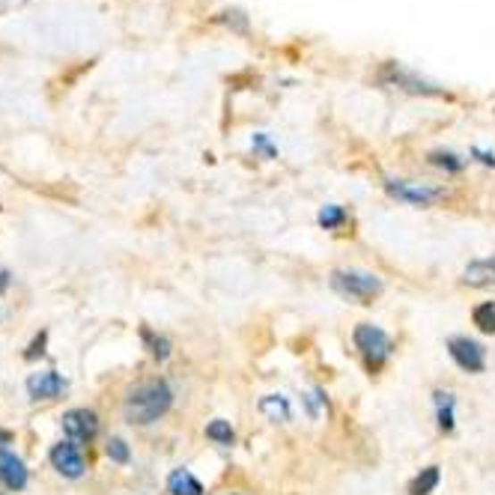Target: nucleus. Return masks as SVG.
<instances>
[{
    "label": "nucleus",
    "instance_id": "nucleus-12",
    "mask_svg": "<svg viewBox=\"0 0 495 495\" xmlns=\"http://www.w3.org/2000/svg\"><path fill=\"white\" fill-rule=\"evenodd\" d=\"M463 284L466 287H474V289H490V287H495V257L468 263L466 272H463Z\"/></svg>",
    "mask_w": 495,
    "mask_h": 495
},
{
    "label": "nucleus",
    "instance_id": "nucleus-25",
    "mask_svg": "<svg viewBox=\"0 0 495 495\" xmlns=\"http://www.w3.org/2000/svg\"><path fill=\"white\" fill-rule=\"evenodd\" d=\"M42 347H46V331H42L39 338L30 343V349L24 352V358H28V361H33V358H37V356H42V352H46V349H42Z\"/></svg>",
    "mask_w": 495,
    "mask_h": 495
},
{
    "label": "nucleus",
    "instance_id": "nucleus-20",
    "mask_svg": "<svg viewBox=\"0 0 495 495\" xmlns=\"http://www.w3.org/2000/svg\"><path fill=\"white\" fill-rule=\"evenodd\" d=\"M251 153H254V158H263V162H275L278 144L272 140L269 131H254L251 135Z\"/></svg>",
    "mask_w": 495,
    "mask_h": 495
},
{
    "label": "nucleus",
    "instance_id": "nucleus-2",
    "mask_svg": "<svg viewBox=\"0 0 495 495\" xmlns=\"http://www.w3.org/2000/svg\"><path fill=\"white\" fill-rule=\"evenodd\" d=\"M373 81H376V87H382V90L415 96V99H450L445 84L432 81V78L418 72V69L403 66V63H397V60H385V63L376 69Z\"/></svg>",
    "mask_w": 495,
    "mask_h": 495
},
{
    "label": "nucleus",
    "instance_id": "nucleus-9",
    "mask_svg": "<svg viewBox=\"0 0 495 495\" xmlns=\"http://www.w3.org/2000/svg\"><path fill=\"white\" fill-rule=\"evenodd\" d=\"M215 21L224 28L227 33H233L239 39H248L254 33V19L251 13L242 10V6H224V10L215 13Z\"/></svg>",
    "mask_w": 495,
    "mask_h": 495
},
{
    "label": "nucleus",
    "instance_id": "nucleus-21",
    "mask_svg": "<svg viewBox=\"0 0 495 495\" xmlns=\"http://www.w3.org/2000/svg\"><path fill=\"white\" fill-rule=\"evenodd\" d=\"M206 439L215 441V445H221V448H230L236 441V432H233V427H230V421L215 418L212 424H206Z\"/></svg>",
    "mask_w": 495,
    "mask_h": 495
},
{
    "label": "nucleus",
    "instance_id": "nucleus-1",
    "mask_svg": "<svg viewBox=\"0 0 495 495\" xmlns=\"http://www.w3.org/2000/svg\"><path fill=\"white\" fill-rule=\"evenodd\" d=\"M173 406V388L164 379H147V382L135 385L122 400V415L135 427H149L158 418H164Z\"/></svg>",
    "mask_w": 495,
    "mask_h": 495
},
{
    "label": "nucleus",
    "instance_id": "nucleus-17",
    "mask_svg": "<svg viewBox=\"0 0 495 495\" xmlns=\"http://www.w3.org/2000/svg\"><path fill=\"white\" fill-rule=\"evenodd\" d=\"M439 481H441L439 466H427V468H421V472L409 481V495H432V492H436Z\"/></svg>",
    "mask_w": 495,
    "mask_h": 495
},
{
    "label": "nucleus",
    "instance_id": "nucleus-15",
    "mask_svg": "<svg viewBox=\"0 0 495 495\" xmlns=\"http://www.w3.org/2000/svg\"><path fill=\"white\" fill-rule=\"evenodd\" d=\"M432 403H436V424L441 432H450L457 427L454 409H457V397L450 391H432Z\"/></svg>",
    "mask_w": 495,
    "mask_h": 495
},
{
    "label": "nucleus",
    "instance_id": "nucleus-28",
    "mask_svg": "<svg viewBox=\"0 0 495 495\" xmlns=\"http://www.w3.org/2000/svg\"><path fill=\"white\" fill-rule=\"evenodd\" d=\"M0 495H4V492H0Z\"/></svg>",
    "mask_w": 495,
    "mask_h": 495
},
{
    "label": "nucleus",
    "instance_id": "nucleus-11",
    "mask_svg": "<svg viewBox=\"0 0 495 495\" xmlns=\"http://www.w3.org/2000/svg\"><path fill=\"white\" fill-rule=\"evenodd\" d=\"M0 481H4L6 490L13 492H21L24 486H28V468L15 454H0Z\"/></svg>",
    "mask_w": 495,
    "mask_h": 495
},
{
    "label": "nucleus",
    "instance_id": "nucleus-6",
    "mask_svg": "<svg viewBox=\"0 0 495 495\" xmlns=\"http://www.w3.org/2000/svg\"><path fill=\"white\" fill-rule=\"evenodd\" d=\"M448 356L454 358V365L459 370H466V373H483V367H486V349L477 340L463 338V334L448 338Z\"/></svg>",
    "mask_w": 495,
    "mask_h": 495
},
{
    "label": "nucleus",
    "instance_id": "nucleus-14",
    "mask_svg": "<svg viewBox=\"0 0 495 495\" xmlns=\"http://www.w3.org/2000/svg\"><path fill=\"white\" fill-rule=\"evenodd\" d=\"M167 492L171 495H206L203 483L189 472V468H173V472L167 474Z\"/></svg>",
    "mask_w": 495,
    "mask_h": 495
},
{
    "label": "nucleus",
    "instance_id": "nucleus-23",
    "mask_svg": "<svg viewBox=\"0 0 495 495\" xmlns=\"http://www.w3.org/2000/svg\"><path fill=\"white\" fill-rule=\"evenodd\" d=\"M108 457H111V463L126 466L129 459H131V450H129V445H126V439H117V436H113V439L108 441Z\"/></svg>",
    "mask_w": 495,
    "mask_h": 495
},
{
    "label": "nucleus",
    "instance_id": "nucleus-27",
    "mask_svg": "<svg viewBox=\"0 0 495 495\" xmlns=\"http://www.w3.org/2000/svg\"><path fill=\"white\" fill-rule=\"evenodd\" d=\"M6 445H13V432L0 430V454H4V448H6Z\"/></svg>",
    "mask_w": 495,
    "mask_h": 495
},
{
    "label": "nucleus",
    "instance_id": "nucleus-7",
    "mask_svg": "<svg viewBox=\"0 0 495 495\" xmlns=\"http://www.w3.org/2000/svg\"><path fill=\"white\" fill-rule=\"evenodd\" d=\"M63 432L69 436V441H75V445H87V441H93L96 432H99V418H96V412L90 409H72L63 415Z\"/></svg>",
    "mask_w": 495,
    "mask_h": 495
},
{
    "label": "nucleus",
    "instance_id": "nucleus-10",
    "mask_svg": "<svg viewBox=\"0 0 495 495\" xmlns=\"http://www.w3.org/2000/svg\"><path fill=\"white\" fill-rule=\"evenodd\" d=\"M28 391L33 400H55L66 391V379L55 373V370H46V373H33L28 379Z\"/></svg>",
    "mask_w": 495,
    "mask_h": 495
},
{
    "label": "nucleus",
    "instance_id": "nucleus-26",
    "mask_svg": "<svg viewBox=\"0 0 495 495\" xmlns=\"http://www.w3.org/2000/svg\"><path fill=\"white\" fill-rule=\"evenodd\" d=\"M302 403H305V409H307V418H316V415H320V409H316V403H314L311 394H302Z\"/></svg>",
    "mask_w": 495,
    "mask_h": 495
},
{
    "label": "nucleus",
    "instance_id": "nucleus-16",
    "mask_svg": "<svg viewBox=\"0 0 495 495\" xmlns=\"http://www.w3.org/2000/svg\"><path fill=\"white\" fill-rule=\"evenodd\" d=\"M260 412L266 415V418L272 424H287L289 418H293V409H289V400L281 394H269L260 400Z\"/></svg>",
    "mask_w": 495,
    "mask_h": 495
},
{
    "label": "nucleus",
    "instance_id": "nucleus-3",
    "mask_svg": "<svg viewBox=\"0 0 495 495\" xmlns=\"http://www.w3.org/2000/svg\"><path fill=\"white\" fill-rule=\"evenodd\" d=\"M352 343H356L358 356H361V361H365V367L370 370V373H379L394 352L391 338H388V334L373 323H358L356 331H352Z\"/></svg>",
    "mask_w": 495,
    "mask_h": 495
},
{
    "label": "nucleus",
    "instance_id": "nucleus-24",
    "mask_svg": "<svg viewBox=\"0 0 495 495\" xmlns=\"http://www.w3.org/2000/svg\"><path fill=\"white\" fill-rule=\"evenodd\" d=\"M468 162H477L483 167H495V153L492 149H483V147H472L468 149Z\"/></svg>",
    "mask_w": 495,
    "mask_h": 495
},
{
    "label": "nucleus",
    "instance_id": "nucleus-22",
    "mask_svg": "<svg viewBox=\"0 0 495 495\" xmlns=\"http://www.w3.org/2000/svg\"><path fill=\"white\" fill-rule=\"evenodd\" d=\"M472 323L477 325V331L495 334V302H481L472 311Z\"/></svg>",
    "mask_w": 495,
    "mask_h": 495
},
{
    "label": "nucleus",
    "instance_id": "nucleus-8",
    "mask_svg": "<svg viewBox=\"0 0 495 495\" xmlns=\"http://www.w3.org/2000/svg\"><path fill=\"white\" fill-rule=\"evenodd\" d=\"M51 466H55L63 477H72V481L87 472L84 454L75 441H60V445L51 448Z\"/></svg>",
    "mask_w": 495,
    "mask_h": 495
},
{
    "label": "nucleus",
    "instance_id": "nucleus-4",
    "mask_svg": "<svg viewBox=\"0 0 495 495\" xmlns=\"http://www.w3.org/2000/svg\"><path fill=\"white\" fill-rule=\"evenodd\" d=\"M331 289L358 305H373V298L382 296L385 284H382V278L373 275V272L338 269V272H331Z\"/></svg>",
    "mask_w": 495,
    "mask_h": 495
},
{
    "label": "nucleus",
    "instance_id": "nucleus-19",
    "mask_svg": "<svg viewBox=\"0 0 495 495\" xmlns=\"http://www.w3.org/2000/svg\"><path fill=\"white\" fill-rule=\"evenodd\" d=\"M347 221H349V212L343 206H338V203L323 206L320 215H316V224H320L323 230H340V227H347Z\"/></svg>",
    "mask_w": 495,
    "mask_h": 495
},
{
    "label": "nucleus",
    "instance_id": "nucleus-18",
    "mask_svg": "<svg viewBox=\"0 0 495 495\" xmlns=\"http://www.w3.org/2000/svg\"><path fill=\"white\" fill-rule=\"evenodd\" d=\"M140 340H144V347L149 349V356H153L155 361H167L171 358V340L162 338V334H155L153 329H140Z\"/></svg>",
    "mask_w": 495,
    "mask_h": 495
},
{
    "label": "nucleus",
    "instance_id": "nucleus-5",
    "mask_svg": "<svg viewBox=\"0 0 495 495\" xmlns=\"http://www.w3.org/2000/svg\"><path fill=\"white\" fill-rule=\"evenodd\" d=\"M385 194L397 203H409V206H421L427 209L432 203L445 200L448 191L441 185H427V182H412V180H400V176H388L382 182Z\"/></svg>",
    "mask_w": 495,
    "mask_h": 495
},
{
    "label": "nucleus",
    "instance_id": "nucleus-13",
    "mask_svg": "<svg viewBox=\"0 0 495 495\" xmlns=\"http://www.w3.org/2000/svg\"><path fill=\"white\" fill-rule=\"evenodd\" d=\"M427 164L436 167L445 176H459L468 167V158L454 153V149H432V153H427Z\"/></svg>",
    "mask_w": 495,
    "mask_h": 495
}]
</instances>
